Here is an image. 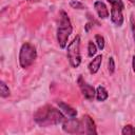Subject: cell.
Here are the masks:
<instances>
[{
  "mask_svg": "<svg viewBox=\"0 0 135 135\" xmlns=\"http://www.w3.org/2000/svg\"><path fill=\"white\" fill-rule=\"evenodd\" d=\"M66 56L70 64L73 68H78L81 63V55H80V36H76L72 42L68 45Z\"/></svg>",
  "mask_w": 135,
  "mask_h": 135,
  "instance_id": "4",
  "label": "cell"
},
{
  "mask_svg": "<svg viewBox=\"0 0 135 135\" xmlns=\"http://www.w3.org/2000/svg\"><path fill=\"white\" fill-rule=\"evenodd\" d=\"M97 52V46L96 44L93 42V41H89V44H88V55L90 57H93Z\"/></svg>",
  "mask_w": 135,
  "mask_h": 135,
  "instance_id": "16",
  "label": "cell"
},
{
  "mask_svg": "<svg viewBox=\"0 0 135 135\" xmlns=\"http://www.w3.org/2000/svg\"><path fill=\"white\" fill-rule=\"evenodd\" d=\"M101 61H102V56L101 55H98L96 56L95 58H93V60L89 63V71L91 74H96L101 65Z\"/></svg>",
  "mask_w": 135,
  "mask_h": 135,
  "instance_id": "11",
  "label": "cell"
},
{
  "mask_svg": "<svg viewBox=\"0 0 135 135\" xmlns=\"http://www.w3.org/2000/svg\"><path fill=\"white\" fill-rule=\"evenodd\" d=\"M132 68H133V71H134V73H135V55H134L133 58H132Z\"/></svg>",
  "mask_w": 135,
  "mask_h": 135,
  "instance_id": "21",
  "label": "cell"
},
{
  "mask_svg": "<svg viewBox=\"0 0 135 135\" xmlns=\"http://www.w3.org/2000/svg\"><path fill=\"white\" fill-rule=\"evenodd\" d=\"M94 8H95V11H96V13H97V15H98V17H99L100 19H105V18H108L109 15H110L107 5L104 4V2H102V1H100V0L95 1V3H94Z\"/></svg>",
  "mask_w": 135,
  "mask_h": 135,
  "instance_id": "9",
  "label": "cell"
},
{
  "mask_svg": "<svg viewBox=\"0 0 135 135\" xmlns=\"http://www.w3.org/2000/svg\"><path fill=\"white\" fill-rule=\"evenodd\" d=\"M70 5H71V7L75 8V9H84L85 8V5L78 0H72L70 2Z\"/></svg>",
  "mask_w": 135,
  "mask_h": 135,
  "instance_id": "17",
  "label": "cell"
},
{
  "mask_svg": "<svg viewBox=\"0 0 135 135\" xmlns=\"http://www.w3.org/2000/svg\"><path fill=\"white\" fill-rule=\"evenodd\" d=\"M108 97H109V93L105 90V88L101 86V85L97 86V89H96V98H97V100L98 101H104V100L108 99Z\"/></svg>",
  "mask_w": 135,
  "mask_h": 135,
  "instance_id": "12",
  "label": "cell"
},
{
  "mask_svg": "<svg viewBox=\"0 0 135 135\" xmlns=\"http://www.w3.org/2000/svg\"><path fill=\"white\" fill-rule=\"evenodd\" d=\"M37 58V51L36 47L30 43L25 42L22 44L20 52H19V64L22 69H26L31 66Z\"/></svg>",
  "mask_w": 135,
  "mask_h": 135,
  "instance_id": "3",
  "label": "cell"
},
{
  "mask_svg": "<svg viewBox=\"0 0 135 135\" xmlns=\"http://www.w3.org/2000/svg\"><path fill=\"white\" fill-rule=\"evenodd\" d=\"M109 72H110V74H113L115 72V61H114L113 57L109 58Z\"/></svg>",
  "mask_w": 135,
  "mask_h": 135,
  "instance_id": "18",
  "label": "cell"
},
{
  "mask_svg": "<svg viewBox=\"0 0 135 135\" xmlns=\"http://www.w3.org/2000/svg\"><path fill=\"white\" fill-rule=\"evenodd\" d=\"M57 103H58L59 110H60L65 116H68L69 118H74V117L77 116V111H76L74 108H72L71 105H69V104H66V103H64V102H62V101H58Z\"/></svg>",
  "mask_w": 135,
  "mask_h": 135,
  "instance_id": "10",
  "label": "cell"
},
{
  "mask_svg": "<svg viewBox=\"0 0 135 135\" xmlns=\"http://www.w3.org/2000/svg\"><path fill=\"white\" fill-rule=\"evenodd\" d=\"M77 82L79 84V88H80V90H81L82 95L84 96V98L88 99V100H90V101H92L94 99V97L96 96V90L94 89V86L91 85V84H89L88 82H85L81 76H79Z\"/></svg>",
  "mask_w": 135,
  "mask_h": 135,
  "instance_id": "6",
  "label": "cell"
},
{
  "mask_svg": "<svg viewBox=\"0 0 135 135\" xmlns=\"http://www.w3.org/2000/svg\"><path fill=\"white\" fill-rule=\"evenodd\" d=\"M109 3H111V5L113 4H119V5H123L122 0H107Z\"/></svg>",
  "mask_w": 135,
  "mask_h": 135,
  "instance_id": "19",
  "label": "cell"
},
{
  "mask_svg": "<svg viewBox=\"0 0 135 135\" xmlns=\"http://www.w3.org/2000/svg\"><path fill=\"white\" fill-rule=\"evenodd\" d=\"M95 40H96V45H97V47H98L99 50H103V49H104V45H105L104 38H103L101 35L97 34V35L95 36Z\"/></svg>",
  "mask_w": 135,
  "mask_h": 135,
  "instance_id": "15",
  "label": "cell"
},
{
  "mask_svg": "<svg viewBox=\"0 0 135 135\" xmlns=\"http://www.w3.org/2000/svg\"><path fill=\"white\" fill-rule=\"evenodd\" d=\"M34 120L40 127H50L62 123L65 120V115L54 107L44 105L34 113Z\"/></svg>",
  "mask_w": 135,
  "mask_h": 135,
  "instance_id": "1",
  "label": "cell"
},
{
  "mask_svg": "<svg viewBox=\"0 0 135 135\" xmlns=\"http://www.w3.org/2000/svg\"><path fill=\"white\" fill-rule=\"evenodd\" d=\"M121 134L122 135H134L135 134V127H133L131 124L124 126L121 130Z\"/></svg>",
  "mask_w": 135,
  "mask_h": 135,
  "instance_id": "14",
  "label": "cell"
},
{
  "mask_svg": "<svg viewBox=\"0 0 135 135\" xmlns=\"http://www.w3.org/2000/svg\"><path fill=\"white\" fill-rule=\"evenodd\" d=\"M0 95L2 98H6L11 95V91L4 81H0Z\"/></svg>",
  "mask_w": 135,
  "mask_h": 135,
  "instance_id": "13",
  "label": "cell"
},
{
  "mask_svg": "<svg viewBox=\"0 0 135 135\" xmlns=\"http://www.w3.org/2000/svg\"><path fill=\"white\" fill-rule=\"evenodd\" d=\"M131 25H132V31H133V37H134V40H135V22H134L133 16L131 18Z\"/></svg>",
  "mask_w": 135,
  "mask_h": 135,
  "instance_id": "20",
  "label": "cell"
},
{
  "mask_svg": "<svg viewBox=\"0 0 135 135\" xmlns=\"http://www.w3.org/2000/svg\"><path fill=\"white\" fill-rule=\"evenodd\" d=\"M80 120L82 126V134H97L96 126L93 118H91L89 115H84Z\"/></svg>",
  "mask_w": 135,
  "mask_h": 135,
  "instance_id": "8",
  "label": "cell"
},
{
  "mask_svg": "<svg viewBox=\"0 0 135 135\" xmlns=\"http://www.w3.org/2000/svg\"><path fill=\"white\" fill-rule=\"evenodd\" d=\"M62 130L65 133H69V134H76V133H81L82 134L81 120L76 119L75 117L65 119L62 122Z\"/></svg>",
  "mask_w": 135,
  "mask_h": 135,
  "instance_id": "5",
  "label": "cell"
},
{
  "mask_svg": "<svg viewBox=\"0 0 135 135\" xmlns=\"http://www.w3.org/2000/svg\"><path fill=\"white\" fill-rule=\"evenodd\" d=\"M123 8H124V5H119V4H113L112 5L111 20L117 26H121L123 23V15H122Z\"/></svg>",
  "mask_w": 135,
  "mask_h": 135,
  "instance_id": "7",
  "label": "cell"
},
{
  "mask_svg": "<svg viewBox=\"0 0 135 135\" xmlns=\"http://www.w3.org/2000/svg\"><path fill=\"white\" fill-rule=\"evenodd\" d=\"M28 3H37V2H39L40 0H26Z\"/></svg>",
  "mask_w": 135,
  "mask_h": 135,
  "instance_id": "22",
  "label": "cell"
},
{
  "mask_svg": "<svg viewBox=\"0 0 135 135\" xmlns=\"http://www.w3.org/2000/svg\"><path fill=\"white\" fill-rule=\"evenodd\" d=\"M73 27L68 14L64 11L59 13V23L57 27V41L61 49H64L68 44V39L72 34Z\"/></svg>",
  "mask_w": 135,
  "mask_h": 135,
  "instance_id": "2",
  "label": "cell"
}]
</instances>
